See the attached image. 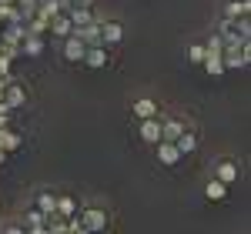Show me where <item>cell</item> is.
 I'll return each instance as SVG.
<instances>
[{"mask_svg": "<svg viewBox=\"0 0 251 234\" xmlns=\"http://www.w3.org/2000/svg\"><path fill=\"white\" fill-rule=\"evenodd\" d=\"M131 111H134V117L144 120V117H157V104L151 97H141V100H134V107H131Z\"/></svg>", "mask_w": 251, "mask_h": 234, "instance_id": "13", "label": "cell"}, {"mask_svg": "<svg viewBox=\"0 0 251 234\" xmlns=\"http://www.w3.org/2000/svg\"><path fill=\"white\" fill-rule=\"evenodd\" d=\"M204 194H208V201H225V197H228V184H221V181L214 177V181H208Z\"/></svg>", "mask_w": 251, "mask_h": 234, "instance_id": "17", "label": "cell"}, {"mask_svg": "<svg viewBox=\"0 0 251 234\" xmlns=\"http://www.w3.org/2000/svg\"><path fill=\"white\" fill-rule=\"evenodd\" d=\"M157 161H161L164 167H177V161H181V151L174 147V140H157Z\"/></svg>", "mask_w": 251, "mask_h": 234, "instance_id": "4", "label": "cell"}, {"mask_svg": "<svg viewBox=\"0 0 251 234\" xmlns=\"http://www.w3.org/2000/svg\"><path fill=\"white\" fill-rule=\"evenodd\" d=\"M20 54L40 57V54H44V34H24V40H20Z\"/></svg>", "mask_w": 251, "mask_h": 234, "instance_id": "6", "label": "cell"}, {"mask_svg": "<svg viewBox=\"0 0 251 234\" xmlns=\"http://www.w3.org/2000/svg\"><path fill=\"white\" fill-rule=\"evenodd\" d=\"M238 174H241V171H238V164H234V161H221V164L214 167V177H218L221 184H231V181H238Z\"/></svg>", "mask_w": 251, "mask_h": 234, "instance_id": "9", "label": "cell"}, {"mask_svg": "<svg viewBox=\"0 0 251 234\" xmlns=\"http://www.w3.org/2000/svg\"><path fill=\"white\" fill-rule=\"evenodd\" d=\"M141 140L157 144V140H161V120H154V117H144V120H141Z\"/></svg>", "mask_w": 251, "mask_h": 234, "instance_id": "8", "label": "cell"}, {"mask_svg": "<svg viewBox=\"0 0 251 234\" xmlns=\"http://www.w3.org/2000/svg\"><path fill=\"white\" fill-rule=\"evenodd\" d=\"M80 224H84V231H104V228H107V214H104L100 208H87V211L80 214Z\"/></svg>", "mask_w": 251, "mask_h": 234, "instance_id": "2", "label": "cell"}, {"mask_svg": "<svg viewBox=\"0 0 251 234\" xmlns=\"http://www.w3.org/2000/svg\"><path fill=\"white\" fill-rule=\"evenodd\" d=\"M3 104H7L10 111H14V107H20V104H27V91H24V87H20L10 74H7V84H3Z\"/></svg>", "mask_w": 251, "mask_h": 234, "instance_id": "1", "label": "cell"}, {"mask_svg": "<svg viewBox=\"0 0 251 234\" xmlns=\"http://www.w3.org/2000/svg\"><path fill=\"white\" fill-rule=\"evenodd\" d=\"M204 70L211 74V77H221L228 67H225V60H221V54H204Z\"/></svg>", "mask_w": 251, "mask_h": 234, "instance_id": "16", "label": "cell"}, {"mask_svg": "<svg viewBox=\"0 0 251 234\" xmlns=\"http://www.w3.org/2000/svg\"><path fill=\"white\" fill-rule=\"evenodd\" d=\"M248 14H251V0H231V3L225 7V17H231V20L248 17Z\"/></svg>", "mask_w": 251, "mask_h": 234, "instance_id": "14", "label": "cell"}, {"mask_svg": "<svg viewBox=\"0 0 251 234\" xmlns=\"http://www.w3.org/2000/svg\"><path fill=\"white\" fill-rule=\"evenodd\" d=\"M84 44H80L77 34H71V37H64V57L71 60V64H80V57H84Z\"/></svg>", "mask_w": 251, "mask_h": 234, "instance_id": "7", "label": "cell"}, {"mask_svg": "<svg viewBox=\"0 0 251 234\" xmlns=\"http://www.w3.org/2000/svg\"><path fill=\"white\" fill-rule=\"evenodd\" d=\"M74 211H77V201H74V197H67V194L54 197V214H60V217H74Z\"/></svg>", "mask_w": 251, "mask_h": 234, "instance_id": "12", "label": "cell"}, {"mask_svg": "<svg viewBox=\"0 0 251 234\" xmlns=\"http://www.w3.org/2000/svg\"><path fill=\"white\" fill-rule=\"evenodd\" d=\"M80 60H84L87 67H104V64H107V47H104V44H100V47H87Z\"/></svg>", "mask_w": 251, "mask_h": 234, "instance_id": "10", "label": "cell"}, {"mask_svg": "<svg viewBox=\"0 0 251 234\" xmlns=\"http://www.w3.org/2000/svg\"><path fill=\"white\" fill-rule=\"evenodd\" d=\"M3 161H7V151H3V147H0V164H3Z\"/></svg>", "mask_w": 251, "mask_h": 234, "instance_id": "25", "label": "cell"}, {"mask_svg": "<svg viewBox=\"0 0 251 234\" xmlns=\"http://www.w3.org/2000/svg\"><path fill=\"white\" fill-rule=\"evenodd\" d=\"M10 54H7V50H0V77H7V74H10Z\"/></svg>", "mask_w": 251, "mask_h": 234, "instance_id": "23", "label": "cell"}, {"mask_svg": "<svg viewBox=\"0 0 251 234\" xmlns=\"http://www.w3.org/2000/svg\"><path fill=\"white\" fill-rule=\"evenodd\" d=\"M47 30L54 34V37H71L74 34V23H71V17L60 10L57 17H50V23H47Z\"/></svg>", "mask_w": 251, "mask_h": 234, "instance_id": "5", "label": "cell"}, {"mask_svg": "<svg viewBox=\"0 0 251 234\" xmlns=\"http://www.w3.org/2000/svg\"><path fill=\"white\" fill-rule=\"evenodd\" d=\"M221 47H225V40H221L218 34H214V37L208 40V47H204V54H221Z\"/></svg>", "mask_w": 251, "mask_h": 234, "instance_id": "22", "label": "cell"}, {"mask_svg": "<svg viewBox=\"0 0 251 234\" xmlns=\"http://www.w3.org/2000/svg\"><path fill=\"white\" fill-rule=\"evenodd\" d=\"M44 221H47V214L37 208V211H30V214H27V224H24V228H30V231L44 234V231H47V224H44Z\"/></svg>", "mask_w": 251, "mask_h": 234, "instance_id": "18", "label": "cell"}, {"mask_svg": "<svg viewBox=\"0 0 251 234\" xmlns=\"http://www.w3.org/2000/svg\"><path fill=\"white\" fill-rule=\"evenodd\" d=\"M3 84H7V77H0V100H3Z\"/></svg>", "mask_w": 251, "mask_h": 234, "instance_id": "24", "label": "cell"}, {"mask_svg": "<svg viewBox=\"0 0 251 234\" xmlns=\"http://www.w3.org/2000/svg\"><path fill=\"white\" fill-rule=\"evenodd\" d=\"M121 37H124V27H121L117 20H100V44H104V47L121 44Z\"/></svg>", "mask_w": 251, "mask_h": 234, "instance_id": "3", "label": "cell"}, {"mask_svg": "<svg viewBox=\"0 0 251 234\" xmlns=\"http://www.w3.org/2000/svg\"><path fill=\"white\" fill-rule=\"evenodd\" d=\"M37 208L44 214H54V194H40L37 197Z\"/></svg>", "mask_w": 251, "mask_h": 234, "instance_id": "20", "label": "cell"}, {"mask_svg": "<svg viewBox=\"0 0 251 234\" xmlns=\"http://www.w3.org/2000/svg\"><path fill=\"white\" fill-rule=\"evenodd\" d=\"M184 127H188V120H164L161 124V140H174Z\"/></svg>", "mask_w": 251, "mask_h": 234, "instance_id": "15", "label": "cell"}, {"mask_svg": "<svg viewBox=\"0 0 251 234\" xmlns=\"http://www.w3.org/2000/svg\"><path fill=\"white\" fill-rule=\"evenodd\" d=\"M188 57H191V64H204V47H201V44L188 47Z\"/></svg>", "mask_w": 251, "mask_h": 234, "instance_id": "21", "label": "cell"}, {"mask_svg": "<svg viewBox=\"0 0 251 234\" xmlns=\"http://www.w3.org/2000/svg\"><path fill=\"white\" fill-rule=\"evenodd\" d=\"M20 140H24L20 134L7 131V127H0V147H3V151H17V147H20Z\"/></svg>", "mask_w": 251, "mask_h": 234, "instance_id": "19", "label": "cell"}, {"mask_svg": "<svg viewBox=\"0 0 251 234\" xmlns=\"http://www.w3.org/2000/svg\"><path fill=\"white\" fill-rule=\"evenodd\" d=\"M174 147H177V151H181V157H184V154H191L194 147H198V137H194L191 131H188V127H184V131H181V134L174 137Z\"/></svg>", "mask_w": 251, "mask_h": 234, "instance_id": "11", "label": "cell"}]
</instances>
